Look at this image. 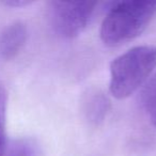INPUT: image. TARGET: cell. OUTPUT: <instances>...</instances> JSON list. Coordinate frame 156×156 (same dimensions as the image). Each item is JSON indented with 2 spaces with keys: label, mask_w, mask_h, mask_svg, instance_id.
Listing matches in <instances>:
<instances>
[{
  "label": "cell",
  "mask_w": 156,
  "mask_h": 156,
  "mask_svg": "<svg viewBox=\"0 0 156 156\" xmlns=\"http://www.w3.org/2000/svg\"><path fill=\"white\" fill-rule=\"evenodd\" d=\"M109 91L124 100L145 85L156 72V46L141 45L128 49L110 63Z\"/></svg>",
  "instance_id": "obj_1"
},
{
  "label": "cell",
  "mask_w": 156,
  "mask_h": 156,
  "mask_svg": "<svg viewBox=\"0 0 156 156\" xmlns=\"http://www.w3.org/2000/svg\"><path fill=\"white\" fill-rule=\"evenodd\" d=\"M7 145L8 143H7V138H5V120L0 119V156H5Z\"/></svg>",
  "instance_id": "obj_9"
},
{
  "label": "cell",
  "mask_w": 156,
  "mask_h": 156,
  "mask_svg": "<svg viewBox=\"0 0 156 156\" xmlns=\"http://www.w3.org/2000/svg\"><path fill=\"white\" fill-rule=\"evenodd\" d=\"M40 147L32 139H18L7 145L5 156H39Z\"/></svg>",
  "instance_id": "obj_7"
},
{
  "label": "cell",
  "mask_w": 156,
  "mask_h": 156,
  "mask_svg": "<svg viewBox=\"0 0 156 156\" xmlns=\"http://www.w3.org/2000/svg\"><path fill=\"white\" fill-rule=\"evenodd\" d=\"M8 95L5 89L0 86V119H5V110H7Z\"/></svg>",
  "instance_id": "obj_8"
},
{
  "label": "cell",
  "mask_w": 156,
  "mask_h": 156,
  "mask_svg": "<svg viewBox=\"0 0 156 156\" xmlns=\"http://www.w3.org/2000/svg\"><path fill=\"white\" fill-rule=\"evenodd\" d=\"M156 13V1H122L106 14L101 25L103 43L110 47L133 41L147 29Z\"/></svg>",
  "instance_id": "obj_2"
},
{
  "label": "cell",
  "mask_w": 156,
  "mask_h": 156,
  "mask_svg": "<svg viewBox=\"0 0 156 156\" xmlns=\"http://www.w3.org/2000/svg\"><path fill=\"white\" fill-rule=\"evenodd\" d=\"M95 7V2L52 1L50 3L52 28L61 37L73 39L88 26Z\"/></svg>",
  "instance_id": "obj_3"
},
{
  "label": "cell",
  "mask_w": 156,
  "mask_h": 156,
  "mask_svg": "<svg viewBox=\"0 0 156 156\" xmlns=\"http://www.w3.org/2000/svg\"><path fill=\"white\" fill-rule=\"evenodd\" d=\"M83 109L87 120L92 124H100L107 117L110 102L101 90H89L83 101Z\"/></svg>",
  "instance_id": "obj_5"
},
{
  "label": "cell",
  "mask_w": 156,
  "mask_h": 156,
  "mask_svg": "<svg viewBox=\"0 0 156 156\" xmlns=\"http://www.w3.org/2000/svg\"><path fill=\"white\" fill-rule=\"evenodd\" d=\"M27 40V28L23 23L16 22L8 26L0 34V57L11 60L25 45Z\"/></svg>",
  "instance_id": "obj_4"
},
{
  "label": "cell",
  "mask_w": 156,
  "mask_h": 156,
  "mask_svg": "<svg viewBox=\"0 0 156 156\" xmlns=\"http://www.w3.org/2000/svg\"><path fill=\"white\" fill-rule=\"evenodd\" d=\"M141 103L147 119L156 127V72L143 86Z\"/></svg>",
  "instance_id": "obj_6"
},
{
  "label": "cell",
  "mask_w": 156,
  "mask_h": 156,
  "mask_svg": "<svg viewBox=\"0 0 156 156\" xmlns=\"http://www.w3.org/2000/svg\"><path fill=\"white\" fill-rule=\"evenodd\" d=\"M31 1H24V0H12V1H5L3 2V5H8V7H12V8H22V7H26V5H31Z\"/></svg>",
  "instance_id": "obj_10"
}]
</instances>
